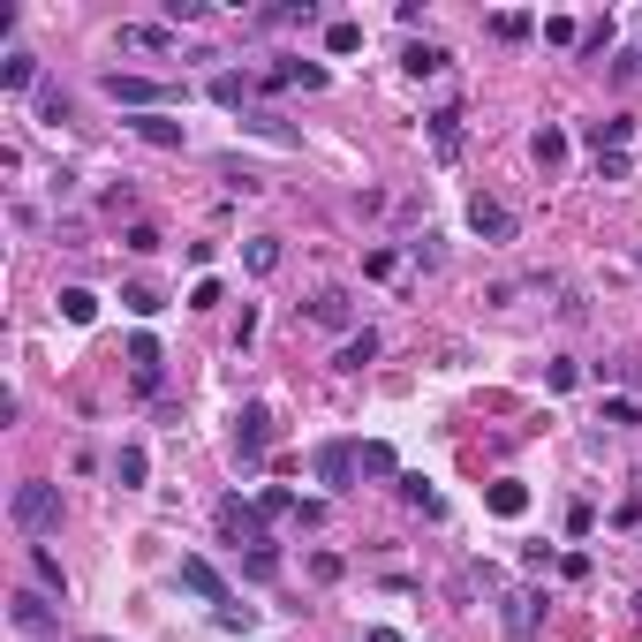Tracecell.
<instances>
[{"mask_svg":"<svg viewBox=\"0 0 642 642\" xmlns=\"http://www.w3.org/2000/svg\"><path fill=\"white\" fill-rule=\"evenodd\" d=\"M38 121H46V129H61V121H68V91L61 84H38Z\"/></svg>","mask_w":642,"mask_h":642,"instance_id":"836d02e7","label":"cell"},{"mask_svg":"<svg viewBox=\"0 0 642 642\" xmlns=\"http://www.w3.org/2000/svg\"><path fill=\"white\" fill-rule=\"evenodd\" d=\"M38 84V61L31 53H8V61H0V91H31Z\"/></svg>","mask_w":642,"mask_h":642,"instance_id":"484cf974","label":"cell"},{"mask_svg":"<svg viewBox=\"0 0 642 642\" xmlns=\"http://www.w3.org/2000/svg\"><path fill=\"white\" fill-rule=\"evenodd\" d=\"M597 182H627V152H605V159H597Z\"/></svg>","mask_w":642,"mask_h":642,"instance_id":"b9f144b4","label":"cell"},{"mask_svg":"<svg viewBox=\"0 0 642 642\" xmlns=\"http://www.w3.org/2000/svg\"><path fill=\"white\" fill-rule=\"evenodd\" d=\"M635 612H642V597H635Z\"/></svg>","mask_w":642,"mask_h":642,"instance_id":"f6af8a7d","label":"cell"},{"mask_svg":"<svg viewBox=\"0 0 642 642\" xmlns=\"http://www.w3.org/2000/svg\"><path fill=\"white\" fill-rule=\"evenodd\" d=\"M121 303H129V318H159V310H167V295H159L152 280H136V288H121Z\"/></svg>","mask_w":642,"mask_h":642,"instance_id":"4316f807","label":"cell"},{"mask_svg":"<svg viewBox=\"0 0 642 642\" xmlns=\"http://www.w3.org/2000/svg\"><path fill=\"white\" fill-rule=\"evenodd\" d=\"M129 378H136L144 393H159V340H152V333L129 340Z\"/></svg>","mask_w":642,"mask_h":642,"instance_id":"5bb4252c","label":"cell"},{"mask_svg":"<svg viewBox=\"0 0 642 642\" xmlns=\"http://www.w3.org/2000/svg\"><path fill=\"white\" fill-rule=\"evenodd\" d=\"M242 265H250V272H280V235H257V242H242Z\"/></svg>","mask_w":642,"mask_h":642,"instance_id":"f1b7e54d","label":"cell"},{"mask_svg":"<svg viewBox=\"0 0 642 642\" xmlns=\"http://www.w3.org/2000/svg\"><path fill=\"white\" fill-rule=\"evenodd\" d=\"M363 642H408L401 627H363Z\"/></svg>","mask_w":642,"mask_h":642,"instance_id":"7bdbcfd3","label":"cell"},{"mask_svg":"<svg viewBox=\"0 0 642 642\" xmlns=\"http://www.w3.org/2000/svg\"><path fill=\"white\" fill-rule=\"evenodd\" d=\"M333 363H340V371H363V363H378V333H371V325H363V333H348Z\"/></svg>","mask_w":642,"mask_h":642,"instance_id":"44dd1931","label":"cell"},{"mask_svg":"<svg viewBox=\"0 0 642 642\" xmlns=\"http://www.w3.org/2000/svg\"><path fill=\"white\" fill-rule=\"evenodd\" d=\"M393 484H401V499H408V507L423 514V522H439V514H446V499H439L431 484H423V476H393Z\"/></svg>","mask_w":642,"mask_h":642,"instance_id":"ffe728a7","label":"cell"},{"mask_svg":"<svg viewBox=\"0 0 642 642\" xmlns=\"http://www.w3.org/2000/svg\"><path fill=\"white\" fill-rule=\"evenodd\" d=\"M529 31H537V23H529L522 8H499V16H491V38H507V46H514V38H529Z\"/></svg>","mask_w":642,"mask_h":642,"instance_id":"e575fe53","label":"cell"},{"mask_svg":"<svg viewBox=\"0 0 642 642\" xmlns=\"http://www.w3.org/2000/svg\"><path fill=\"white\" fill-rule=\"evenodd\" d=\"M242 567H250V582H272V575H280V552H272V544H250Z\"/></svg>","mask_w":642,"mask_h":642,"instance_id":"8d00e7d4","label":"cell"},{"mask_svg":"<svg viewBox=\"0 0 642 642\" xmlns=\"http://www.w3.org/2000/svg\"><path fill=\"white\" fill-rule=\"evenodd\" d=\"M8 620H16V635L46 642L53 627H61V612H53V597H46V590H16V597H8Z\"/></svg>","mask_w":642,"mask_h":642,"instance_id":"277c9868","label":"cell"},{"mask_svg":"<svg viewBox=\"0 0 642 642\" xmlns=\"http://www.w3.org/2000/svg\"><path fill=\"white\" fill-rule=\"evenodd\" d=\"M31 575H38V590H46V597H61V590H68V575H61V559H53L46 544H31Z\"/></svg>","mask_w":642,"mask_h":642,"instance_id":"d4e9b609","label":"cell"},{"mask_svg":"<svg viewBox=\"0 0 642 642\" xmlns=\"http://www.w3.org/2000/svg\"><path fill=\"white\" fill-rule=\"evenodd\" d=\"M355 454H363V476H401V461H393V446H386V439H363Z\"/></svg>","mask_w":642,"mask_h":642,"instance_id":"4dcf8cb0","label":"cell"},{"mask_svg":"<svg viewBox=\"0 0 642 642\" xmlns=\"http://www.w3.org/2000/svg\"><path fill=\"white\" fill-rule=\"evenodd\" d=\"M484 507L499 514V522H514V514H529V484H514V476H499V484L484 491Z\"/></svg>","mask_w":642,"mask_h":642,"instance_id":"2e32d148","label":"cell"},{"mask_svg":"<svg viewBox=\"0 0 642 642\" xmlns=\"http://www.w3.org/2000/svg\"><path fill=\"white\" fill-rule=\"evenodd\" d=\"M265 446H272V416H265V408L250 401V408L235 416V454H242V461H257Z\"/></svg>","mask_w":642,"mask_h":642,"instance_id":"30bf717a","label":"cell"},{"mask_svg":"<svg viewBox=\"0 0 642 642\" xmlns=\"http://www.w3.org/2000/svg\"><path fill=\"white\" fill-rule=\"evenodd\" d=\"M144 476H152V454H144V446H121V454H114V484L121 491H144Z\"/></svg>","mask_w":642,"mask_h":642,"instance_id":"d6986e66","label":"cell"},{"mask_svg":"<svg viewBox=\"0 0 642 642\" xmlns=\"http://www.w3.org/2000/svg\"><path fill=\"white\" fill-rule=\"evenodd\" d=\"M310 461H318V484L325 491H355V476H363V454H355V446H318V454H310Z\"/></svg>","mask_w":642,"mask_h":642,"instance_id":"8992f818","label":"cell"},{"mask_svg":"<svg viewBox=\"0 0 642 642\" xmlns=\"http://www.w3.org/2000/svg\"><path fill=\"white\" fill-rule=\"evenodd\" d=\"M605 46H612V23H590V31H582V53H590V61H605Z\"/></svg>","mask_w":642,"mask_h":642,"instance_id":"f35d334b","label":"cell"},{"mask_svg":"<svg viewBox=\"0 0 642 642\" xmlns=\"http://www.w3.org/2000/svg\"><path fill=\"white\" fill-rule=\"evenodd\" d=\"M582 136H590V152L605 159V152H627V144H635V121H627V114H612V121H590Z\"/></svg>","mask_w":642,"mask_h":642,"instance_id":"4fadbf2b","label":"cell"},{"mask_svg":"<svg viewBox=\"0 0 642 642\" xmlns=\"http://www.w3.org/2000/svg\"><path fill=\"white\" fill-rule=\"evenodd\" d=\"M257 514H265V522H303V499H295V491H257Z\"/></svg>","mask_w":642,"mask_h":642,"instance_id":"603a6c76","label":"cell"},{"mask_svg":"<svg viewBox=\"0 0 642 642\" xmlns=\"http://www.w3.org/2000/svg\"><path fill=\"white\" fill-rule=\"evenodd\" d=\"M303 318H310V325H325V333H348V325H355V295H348V288H318Z\"/></svg>","mask_w":642,"mask_h":642,"instance_id":"52a82bcc","label":"cell"},{"mask_svg":"<svg viewBox=\"0 0 642 642\" xmlns=\"http://www.w3.org/2000/svg\"><path fill=\"white\" fill-rule=\"evenodd\" d=\"M469 227H476L484 242H514V212H507L499 197H476V204H469Z\"/></svg>","mask_w":642,"mask_h":642,"instance_id":"8fae6325","label":"cell"},{"mask_svg":"<svg viewBox=\"0 0 642 642\" xmlns=\"http://www.w3.org/2000/svg\"><path fill=\"white\" fill-rule=\"evenodd\" d=\"M129 129L144 136L152 152H182V144H189V129H182L174 114H129Z\"/></svg>","mask_w":642,"mask_h":642,"instance_id":"9c48e42d","label":"cell"},{"mask_svg":"<svg viewBox=\"0 0 642 642\" xmlns=\"http://www.w3.org/2000/svg\"><path fill=\"white\" fill-rule=\"evenodd\" d=\"M121 46H129V53H167L174 31H167V23H121Z\"/></svg>","mask_w":642,"mask_h":642,"instance_id":"ac0fdd59","label":"cell"},{"mask_svg":"<svg viewBox=\"0 0 642 642\" xmlns=\"http://www.w3.org/2000/svg\"><path fill=\"white\" fill-rule=\"evenodd\" d=\"M529 159H537V167H544V174H552V167H559V159H567V136H559V129H552V121H544V129H537V136H529Z\"/></svg>","mask_w":642,"mask_h":642,"instance_id":"cb8c5ba5","label":"cell"},{"mask_svg":"<svg viewBox=\"0 0 642 642\" xmlns=\"http://www.w3.org/2000/svg\"><path fill=\"white\" fill-rule=\"evenodd\" d=\"M544 38H552V46H575L582 31H575V16H552V23H544Z\"/></svg>","mask_w":642,"mask_h":642,"instance_id":"60d3db41","label":"cell"},{"mask_svg":"<svg viewBox=\"0 0 642 642\" xmlns=\"http://www.w3.org/2000/svg\"><path fill=\"white\" fill-rule=\"evenodd\" d=\"M212 522H220V537L235 544V552H242V544H272V537H265V514H257V499H220V507H212Z\"/></svg>","mask_w":642,"mask_h":642,"instance_id":"7a4b0ae2","label":"cell"},{"mask_svg":"<svg viewBox=\"0 0 642 642\" xmlns=\"http://www.w3.org/2000/svg\"><path fill=\"white\" fill-rule=\"evenodd\" d=\"M106 99L129 106V114H167L174 91H167V84H152V76H121V68H114V76H106Z\"/></svg>","mask_w":642,"mask_h":642,"instance_id":"3957f363","label":"cell"},{"mask_svg":"<svg viewBox=\"0 0 642 642\" xmlns=\"http://www.w3.org/2000/svg\"><path fill=\"white\" fill-rule=\"evenodd\" d=\"M8 522L23 529V537H53V529H61V484H16L8 491Z\"/></svg>","mask_w":642,"mask_h":642,"instance_id":"6da1fadb","label":"cell"},{"mask_svg":"<svg viewBox=\"0 0 642 642\" xmlns=\"http://www.w3.org/2000/svg\"><path fill=\"white\" fill-rule=\"evenodd\" d=\"M431 144H439V159L461 152V114H454V106H446V114H431Z\"/></svg>","mask_w":642,"mask_h":642,"instance_id":"83f0119b","label":"cell"},{"mask_svg":"<svg viewBox=\"0 0 642 642\" xmlns=\"http://www.w3.org/2000/svg\"><path fill=\"white\" fill-rule=\"evenodd\" d=\"M242 129H257V136H265V144H288V152H295V144H303V136H295L288 121L272 114V106H250V114H242Z\"/></svg>","mask_w":642,"mask_h":642,"instance_id":"e0dca14e","label":"cell"},{"mask_svg":"<svg viewBox=\"0 0 642 642\" xmlns=\"http://www.w3.org/2000/svg\"><path fill=\"white\" fill-rule=\"evenodd\" d=\"M446 61H454V53H446V46H431V38H416V46L401 53V68H408V76H439Z\"/></svg>","mask_w":642,"mask_h":642,"instance_id":"7402d4cb","label":"cell"},{"mask_svg":"<svg viewBox=\"0 0 642 642\" xmlns=\"http://www.w3.org/2000/svg\"><path fill=\"white\" fill-rule=\"evenodd\" d=\"M310 582H340V552H310Z\"/></svg>","mask_w":642,"mask_h":642,"instance_id":"ab89813d","label":"cell"},{"mask_svg":"<svg viewBox=\"0 0 642 642\" xmlns=\"http://www.w3.org/2000/svg\"><path fill=\"white\" fill-rule=\"evenodd\" d=\"M575 378H582V363H567V355H559L552 371H544V386H552V393H567V386H575Z\"/></svg>","mask_w":642,"mask_h":642,"instance_id":"74e56055","label":"cell"},{"mask_svg":"<svg viewBox=\"0 0 642 642\" xmlns=\"http://www.w3.org/2000/svg\"><path fill=\"white\" fill-rule=\"evenodd\" d=\"M265 84V76H242V68H220V76H212V99L220 106H235V114H250V91Z\"/></svg>","mask_w":642,"mask_h":642,"instance_id":"7c38bea8","label":"cell"},{"mask_svg":"<svg viewBox=\"0 0 642 642\" xmlns=\"http://www.w3.org/2000/svg\"><path fill=\"white\" fill-rule=\"evenodd\" d=\"M355 46H363V23H355V16H333V23H325V53H355Z\"/></svg>","mask_w":642,"mask_h":642,"instance_id":"1f68e13d","label":"cell"},{"mask_svg":"<svg viewBox=\"0 0 642 642\" xmlns=\"http://www.w3.org/2000/svg\"><path fill=\"white\" fill-rule=\"evenodd\" d=\"M499 620H507V635H537V620H544V597H537V590H514Z\"/></svg>","mask_w":642,"mask_h":642,"instance_id":"9a60e30c","label":"cell"},{"mask_svg":"<svg viewBox=\"0 0 642 642\" xmlns=\"http://www.w3.org/2000/svg\"><path fill=\"white\" fill-rule=\"evenodd\" d=\"M61 318L68 325H91V318H99V295H91V288H61Z\"/></svg>","mask_w":642,"mask_h":642,"instance_id":"f546056e","label":"cell"},{"mask_svg":"<svg viewBox=\"0 0 642 642\" xmlns=\"http://www.w3.org/2000/svg\"><path fill=\"white\" fill-rule=\"evenodd\" d=\"M174 582H182V590L189 597H204V605H235V590H227V582H220V567H212V559H197V552H182V567H174Z\"/></svg>","mask_w":642,"mask_h":642,"instance_id":"5b68a950","label":"cell"},{"mask_svg":"<svg viewBox=\"0 0 642 642\" xmlns=\"http://www.w3.org/2000/svg\"><path fill=\"white\" fill-rule=\"evenodd\" d=\"M333 76H325L318 61H272L265 68V91H325Z\"/></svg>","mask_w":642,"mask_h":642,"instance_id":"ba28073f","label":"cell"},{"mask_svg":"<svg viewBox=\"0 0 642 642\" xmlns=\"http://www.w3.org/2000/svg\"><path fill=\"white\" fill-rule=\"evenodd\" d=\"M121 242H129L136 257H152V250H167V235H159L152 220H129V235H121Z\"/></svg>","mask_w":642,"mask_h":642,"instance_id":"d590c367","label":"cell"},{"mask_svg":"<svg viewBox=\"0 0 642 642\" xmlns=\"http://www.w3.org/2000/svg\"><path fill=\"white\" fill-rule=\"evenodd\" d=\"M91 642H114V635H91Z\"/></svg>","mask_w":642,"mask_h":642,"instance_id":"ee69618b","label":"cell"},{"mask_svg":"<svg viewBox=\"0 0 642 642\" xmlns=\"http://www.w3.org/2000/svg\"><path fill=\"white\" fill-rule=\"evenodd\" d=\"M597 423H605V431H635V423H642V401L612 393V401H605V416H597Z\"/></svg>","mask_w":642,"mask_h":642,"instance_id":"d6a6232c","label":"cell"}]
</instances>
